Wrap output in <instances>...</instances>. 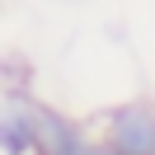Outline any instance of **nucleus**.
<instances>
[{
  "label": "nucleus",
  "mask_w": 155,
  "mask_h": 155,
  "mask_svg": "<svg viewBox=\"0 0 155 155\" xmlns=\"http://www.w3.org/2000/svg\"><path fill=\"white\" fill-rule=\"evenodd\" d=\"M0 155H33V89L0 94Z\"/></svg>",
  "instance_id": "nucleus-2"
},
{
  "label": "nucleus",
  "mask_w": 155,
  "mask_h": 155,
  "mask_svg": "<svg viewBox=\"0 0 155 155\" xmlns=\"http://www.w3.org/2000/svg\"><path fill=\"white\" fill-rule=\"evenodd\" d=\"M99 141L108 155H155V99H117L94 117Z\"/></svg>",
  "instance_id": "nucleus-1"
}]
</instances>
